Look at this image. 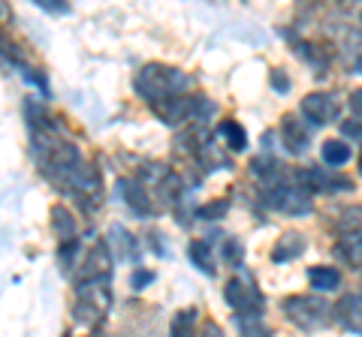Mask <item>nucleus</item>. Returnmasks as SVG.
<instances>
[{
	"label": "nucleus",
	"mask_w": 362,
	"mask_h": 337,
	"mask_svg": "<svg viewBox=\"0 0 362 337\" xmlns=\"http://www.w3.org/2000/svg\"><path fill=\"white\" fill-rule=\"evenodd\" d=\"M187 87H190L187 75L181 70H173V66H163V63H148L139 70V75H136V94L142 99H148L154 109L185 97Z\"/></svg>",
	"instance_id": "nucleus-1"
},
{
	"label": "nucleus",
	"mask_w": 362,
	"mask_h": 337,
	"mask_svg": "<svg viewBox=\"0 0 362 337\" xmlns=\"http://www.w3.org/2000/svg\"><path fill=\"white\" fill-rule=\"evenodd\" d=\"M284 313L293 325H299L305 331H317L332 322L335 307L323 295H293L284 301Z\"/></svg>",
	"instance_id": "nucleus-2"
},
{
	"label": "nucleus",
	"mask_w": 362,
	"mask_h": 337,
	"mask_svg": "<svg viewBox=\"0 0 362 337\" xmlns=\"http://www.w3.org/2000/svg\"><path fill=\"white\" fill-rule=\"evenodd\" d=\"M266 205L275 208V211H287V214H308L311 211V196L302 184H293V181H275L266 190Z\"/></svg>",
	"instance_id": "nucleus-3"
},
{
	"label": "nucleus",
	"mask_w": 362,
	"mask_h": 337,
	"mask_svg": "<svg viewBox=\"0 0 362 337\" xmlns=\"http://www.w3.org/2000/svg\"><path fill=\"white\" fill-rule=\"evenodd\" d=\"M226 305L235 310V317H254V313L263 310V295L257 292V286L247 277H235L226 283L223 289Z\"/></svg>",
	"instance_id": "nucleus-4"
},
{
	"label": "nucleus",
	"mask_w": 362,
	"mask_h": 337,
	"mask_svg": "<svg viewBox=\"0 0 362 337\" xmlns=\"http://www.w3.org/2000/svg\"><path fill=\"white\" fill-rule=\"evenodd\" d=\"M302 118L311 121V127H326V123L338 121V115H341V106H338V99L332 94H308L302 99Z\"/></svg>",
	"instance_id": "nucleus-5"
},
{
	"label": "nucleus",
	"mask_w": 362,
	"mask_h": 337,
	"mask_svg": "<svg viewBox=\"0 0 362 337\" xmlns=\"http://www.w3.org/2000/svg\"><path fill=\"white\" fill-rule=\"evenodd\" d=\"M335 319L341 322V329L362 334V292H354V295H344L335 305Z\"/></svg>",
	"instance_id": "nucleus-6"
},
{
	"label": "nucleus",
	"mask_w": 362,
	"mask_h": 337,
	"mask_svg": "<svg viewBox=\"0 0 362 337\" xmlns=\"http://www.w3.org/2000/svg\"><path fill=\"white\" fill-rule=\"evenodd\" d=\"M121 193H124V202H127V205H130L139 217H148L151 211H154L151 199H148V193L142 190L139 181H121Z\"/></svg>",
	"instance_id": "nucleus-7"
},
{
	"label": "nucleus",
	"mask_w": 362,
	"mask_h": 337,
	"mask_svg": "<svg viewBox=\"0 0 362 337\" xmlns=\"http://www.w3.org/2000/svg\"><path fill=\"white\" fill-rule=\"evenodd\" d=\"M338 253H341L350 265L362 268V223L350 226V229L341 235V247H338Z\"/></svg>",
	"instance_id": "nucleus-8"
},
{
	"label": "nucleus",
	"mask_w": 362,
	"mask_h": 337,
	"mask_svg": "<svg viewBox=\"0 0 362 337\" xmlns=\"http://www.w3.org/2000/svg\"><path fill=\"white\" fill-rule=\"evenodd\" d=\"M305 250V238L299 232H284L278 238V247L272 250V259L275 262H287V259H293V256H299Z\"/></svg>",
	"instance_id": "nucleus-9"
},
{
	"label": "nucleus",
	"mask_w": 362,
	"mask_h": 337,
	"mask_svg": "<svg viewBox=\"0 0 362 337\" xmlns=\"http://www.w3.org/2000/svg\"><path fill=\"white\" fill-rule=\"evenodd\" d=\"M281 139H284V148L290 154H302L305 145H308V136H305L302 123H296L293 118H284V123H281Z\"/></svg>",
	"instance_id": "nucleus-10"
},
{
	"label": "nucleus",
	"mask_w": 362,
	"mask_h": 337,
	"mask_svg": "<svg viewBox=\"0 0 362 337\" xmlns=\"http://www.w3.org/2000/svg\"><path fill=\"white\" fill-rule=\"evenodd\" d=\"M52 226H54V232H58V238L64 244H70L76 238V220H73V214L64 205H54L52 208Z\"/></svg>",
	"instance_id": "nucleus-11"
},
{
	"label": "nucleus",
	"mask_w": 362,
	"mask_h": 337,
	"mask_svg": "<svg viewBox=\"0 0 362 337\" xmlns=\"http://www.w3.org/2000/svg\"><path fill=\"white\" fill-rule=\"evenodd\" d=\"M308 280L317 292H332V289H338V283H341V274H338L335 268L314 265V268H308Z\"/></svg>",
	"instance_id": "nucleus-12"
},
{
	"label": "nucleus",
	"mask_w": 362,
	"mask_h": 337,
	"mask_svg": "<svg viewBox=\"0 0 362 337\" xmlns=\"http://www.w3.org/2000/svg\"><path fill=\"white\" fill-rule=\"evenodd\" d=\"M173 337H197V310H178L173 317Z\"/></svg>",
	"instance_id": "nucleus-13"
},
{
	"label": "nucleus",
	"mask_w": 362,
	"mask_h": 337,
	"mask_svg": "<svg viewBox=\"0 0 362 337\" xmlns=\"http://www.w3.org/2000/svg\"><path fill=\"white\" fill-rule=\"evenodd\" d=\"M320 157H323V163H326V166H344V163L350 160V148H347L344 142L329 139V142H323Z\"/></svg>",
	"instance_id": "nucleus-14"
},
{
	"label": "nucleus",
	"mask_w": 362,
	"mask_h": 337,
	"mask_svg": "<svg viewBox=\"0 0 362 337\" xmlns=\"http://www.w3.org/2000/svg\"><path fill=\"white\" fill-rule=\"evenodd\" d=\"M235 322H239L242 337H272V329L263 322L259 313H254V317H235Z\"/></svg>",
	"instance_id": "nucleus-15"
},
{
	"label": "nucleus",
	"mask_w": 362,
	"mask_h": 337,
	"mask_svg": "<svg viewBox=\"0 0 362 337\" xmlns=\"http://www.w3.org/2000/svg\"><path fill=\"white\" fill-rule=\"evenodd\" d=\"M221 136L226 139V145H230L233 151H245V148H247V136H245L242 123H235V121H223V123H221Z\"/></svg>",
	"instance_id": "nucleus-16"
},
{
	"label": "nucleus",
	"mask_w": 362,
	"mask_h": 337,
	"mask_svg": "<svg viewBox=\"0 0 362 337\" xmlns=\"http://www.w3.org/2000/svg\"><path fill=\"white\" fill-rule=\"evenodd\" d=\"M190 259L197 262L199 271H206V274H211V271H214L211 250H209V244H206V241H194V244H190Z\"/></svg>",
	"instance_id": "nucleus-17"
},
{
	"label": "nucleus",
	"mask_w": 362,
	"mask_h": 337,
	"mask_svg": "<svg viewBox=\"0 0 362 337\" xmlns=\"http://www.w3.org/2000/svg\"><path fill=\"white\" fill-rule=\"evenodd\" d=\"M223 256H226V259H230L233 265H242V244H239V241H226Z\"/></svg>",
	"instance_id": "nucleus-18"
},
{
	"label": "nucleus",
	"mask_w": 362,
	"mask_h": 337,
	"mask_svg": "<svg viewBox=\"0 0 362 337\" xmlns=\"http://www.w3.org/2000/svg\"><path fill=\"white\" fill-rule=\"evenodd\" d=\"M202 337H223V329H221L218 322L206 319V325H202Z\"/></svg>",
	"instance_id": "nucleus-19"
},
{
	"label": "nucleus",
	"mask_w": 362,
	"mask_h": 337,
	"mask_svg": "<svg viewBox=\"0 0 362 337\" xmlns=\"http://www.w3.org/2000/svg\"><path fill=\"white\" fill-rule=\"evenodd\" d=\"M350 109H354V115L362 121V91H354V94H350Z\"/></svg>",
	"instance_id": "nucleus-20"
},
{
	"label": "nucleus",
	"mask_w": 362,
	"mask_h": 337,
	"mask_svg": "<svg viewBox=\"0 0 362 337\" xmlns=\"http://www.w3.org/2000/svg\"><path fill=\"white\" fill-rule=\"evenodd\" d=\"M272 85H275L278 87V91H287V87H290V82H287V78H284V73H272Z\"/></svg>",
	"instance_id": "nucleus-21"
},
{
	"label": "nucleus",
	"mask_w": 362,
	"mask_h": 337,
	"mask_svg": "<svg viewBox=\"0 0 362 337\" xmlns=\"http://www.w3.org/2000/svg\"><path fill=\"white\" fill-rule=\"evenodd\" d=\"M40 6H42V9H49V13H64V9H66V6H58L54 0H40Z\"/></svg>",
	"instance_id": "nucleus-22"
},
{
	"label": "nucleus",
	"mask_w": 362,
	"mask_h": 337,
	"mask_svg": "<svg viewBox=\"0 0 362 337\" xmlns=\"http://www.w3.org/2000/svg\"><path fill=\"white\" fill-rule=\"evenodd\" d=\"M148 280H151V274H139V277H136V286H142V283H148Z\"/></svg>",
	"instance_id": "nucleus-23"
},
{
	"label": "nucleus",
	"mask_w": 362,
	"mask_h": 337,
	"mask_svg": "<svg viewBox=\"0 0 362 337\" xmlns=\"http://www.w3.org/2000/svg\"><path fill=\"white\" fill-rule=\"evenodd\" d=\"M359 172H362V154H359Z\"/></svg>",
	"instance_id": "nucleus-24"
}]
</instances>
